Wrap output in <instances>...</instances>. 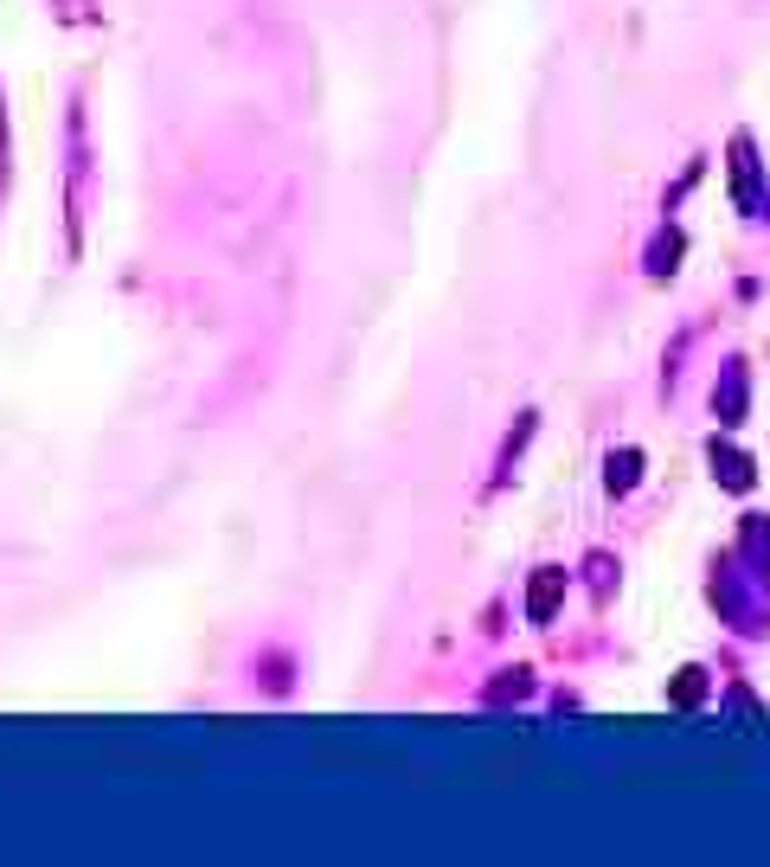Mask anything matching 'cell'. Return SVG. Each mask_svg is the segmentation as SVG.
<instances>
[{"instance_id": "cell-1", "label": "cell", "mask_w": 770, "mask_h": 867, "mask_svg": "<svg viewBox=\"0 0 770 867\" xmlns=\"http://www.w3.org/2000/svg\"><path fill=\"white\" fill-rule=\"evenodd\" d=\"M7 155H13V142H7V90H0V200H7Z\"/></svg>"}]
</instances>
